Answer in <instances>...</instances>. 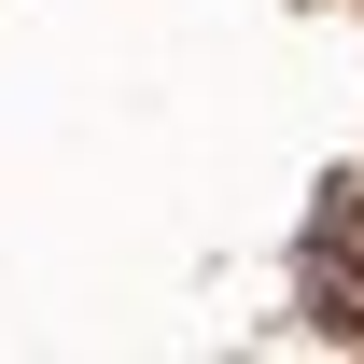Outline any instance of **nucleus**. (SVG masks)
Listing matches in <instances>:
<instances>
[{"mask_svg":"<svg viewBox=\"0 0 364 364\" xmlns=\"http://www.w3.org/2000/svg\"><path fill=\"white\" fill-rule=\"evenodd\" d=\"M294 294H309L322 336H364V182H336L309 210V267H294Z\"/></svg>","mask_w":364,"mask_h":364,"instance_id":"1","label":"nucleus"}]
</instances>
